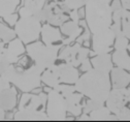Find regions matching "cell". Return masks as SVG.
<instances>
[{
  "mask_svg": "<svg viewBox=\"0 0 130 122\" xmlns=\"http://www.w3.org/2000/svg\"><path fill=\"white\" fill-rule=\"evenodd\" d=\"M74 87L84 96L104 103L111 90L109 73L93 67L85 72L83 76H79Z\"/></svg>",
  "mask_w": 130,
  "mask_h": 122,
  "instance_id": "obj_1",
  "label": "cell"
},
{
  "mask_svg": "<svg viewBox=\"0 0 130 122\" xmlns=\"http://www.w3.org/2000/svg\"><path fill=\"white\" fill-rule=\"evenodd\" d=\"M85 21L91 33H96L112 24V9L110 4L102 0H87L85 5Z\"/></svg>",
  "mask_w": 130,
  "mask_h": 122,
  "instance_id": "obj_2",
  "label": "cell"
},
{
  "mask_svg": "<svg viewBox=\"0 0 130 122\" xmlns=\"http://www.w3.org/2000/svg\"><path fill=\"white\" fill-rule=\"evenodd\" d=\"M61 47L62 44L45 45L44 43L36 40L27 45L26 52L35 64L45 69L56 63Z\"/></svg>",
  "mask_w": 130,
  "mask_h": 122,
  "instance_id": "obj_3",
  "label": "cell"
},
{
  "mask_svg": "<svg viewBox=\"0 0 130 122\" xmlns=\"http://www.w3.org/2000/svg\"><path fill=\"white\" fill-rule=\"evenodd\" d=\"M44 68L33 63L26 67L15 66V72L11 84L22 92H31L41 84V74Z\"/></svg>",
  "mask_w": 130,
  "mask_h": 122,
  "instance_id": "obj_4",
  "label": "cell"
},
{
  "mask_svg": "<svg viewBox=\"0 0 130 122\" xmlns=\"http://www.w3.org/2000/svg\"><path fill=\"white\" fill-rule=\"evenodd\" d=\"M13 27L17 36L24 44L28 45L38 39L42 25L37 16H26L21 17Z\"/></svg>",
  "mask_w": 130,
  "mask_h": 122,
  "instance_id": "obj_5",
  "label": "cell"
},
{
  "mask_svg": "<svg viewBox=\"0 0 130 122\" xmlns=\"http://www.w3.org/2000/svg\"><path fill=\"white\" fill-rule=\"evenodd\" d=\"M105 106L118 117V120H130V104L126 88H112L105 100Z\"/></svg>",
  "mask_w": 130,
  "mask_h": 122,
  "instance_id": "obj_6",
  "label": "cell"
},
{
  "mask_svg": "<svg viewBox=\"0 0 130 122\" xmlns=\"http://www.w3.org/2000/svg\"><path fill=\"white\" fill-rule=\"evenodd\" d=\"M69 9L60 0H46L39 15L41 22H45L54 26H61L69 19Z\"/></svg>",
  "mask_w": 130,
  "mask_h": 122,
  "instance_id": "obj_7",
  "label": "cell"
},
{
  "mask_svg": "<svg viewBox=\"0 0 130 122\" xmlns=\"http://www.w3.org/2000/svg\"><path fill=\"white\" fill-rule=\"evenodd\" d=\"M47 92L46 100V115L48 120H66V100L58 90L55 88L44 89Z\"/></svg>",
  "mask_w": 130,
  "mask_h": 122,
  "instance_id": "obj_8",
  "label": "cell"
},
{
  "mask_svg": "<svg viewBox=\"0 0 130 122\" xmlns=\"http://www.w3.org/2000/svg\"><path fill=\"white\" fill-rule=\"evenodd\" d=\"M90 55V50L86 47H83L80 44L75 43L72 46H66L58 55V59L63 60L67 63L72 64L77 67L82 64Z\"/></svg>",
  "mask_w": 130,
  "mask_h": 122,
  "instance_id": "obj_9",
  "label": "cell"
},
{
  "mask_svg": "<svg viewBox=\"0 0 130 122\" xmlns=\"http://www.w3.org/2000/svg\"><path fill=\"white\" fill-rule=\"evenodd\" d=\"M116 35L110 28L93 33L92 35V49L94 55L109 53L115 43Z\"/></svg>",
  "mask_w": 130,
  "mask_h": 122,
  "instance_id": "obj_10",
  "label": "cell"
},
{
  "mask_svg": "<svg viewBox=\"0 0 130 122\" xmlns=\"http://www.w3.org/2000/svg\"><path fill=\"white\" fill-rule=\"evenodd\" d=\"M46 100H47V94L43 92H40L38 94L24 92L21 95V98L19 101V110L29 111V112L44 111Z\"/></svg>",
  "mask_w": 130,
  "mask_h": 122,
  "instance_id": "obj_11",
  "label": "cell"
},
{
  "mask_svg": "<svg viewBox=\"0 0 130 122\" xmlns=\"http://www.w3.org/2000/svg\"><path fill=\"white\" fill-rule=\"evenodd\" d=\"M54 68L56 69V73L58 75V78L60 80V83L65 84H75V82L79 78L78 71L75 66H73L70 63L67 62H61V63H55Z\"/></svg>",
  "mask_w": 130,
  "mask_h": 122,
  "instance_id": "obj_12",
  "label": "cell"
},
{
  "mask_svg": "<svg viewBox=\"0 0 130 122\" xmlns=\"http://www.w3.org/2000/svg\"><path fill=\"white\" fill-rule=\"evenodd\" d=\"M60 30H61V33L66 36V38L62 40V45L67 46V45L73 43L74 40H76V38L82 34L83 27H80L79 22L70 20V21L64 22L60 26Z\"/></svg>",
  "mask_w": 130,
  "mask_h": 122,
  "instance_id": "obj_13",
  "label": "cell"
},
{
  "mask_svg": "<svg viewBox=\"0 0 130 122\" xmlns=\"http://www.w3.org/2000/svg\"><path fill=\"white\" fill-rule=\"evenodd\" d=\"M40 35H41L42 43H44L45 45H57L59 43L62 44V40H63L61 30L57 28V26L51 25L48 23H45L42 25Z\"/></svg>",
  "mask_w": 130,
  "mask_h": 122,
  "instance_id": "obj_14",
  "label": "cell"
},
{
  "mask_svg": "<svg viewBox=\"0 0 130 122\" xmlns=\"http://www.w3.org/2000/svg\"><path fill=\"white\" fill-rule=\"evenodd\" d=\"M84 95L77 91L71 93L70 95L65 97L66 100V109L67 112H69L71 115L78 117L83 113V109L85 106V101L83 100Z\"/></svg>",
  "mask_w": 130,
  "mask_h": 122,
  "instance_id": "obj_15",
  "label": "cell"
},
{
  "mask_svg": "<svg viewBox=\"0 0 130 122\" xmlns=\"http://www.w3.org/2000/svg\"><path fill=\"white\" fill-rule=\"evenodd\" d=\"M17 90L11 86L0 90V108L4 111L12 110L17 104Z\"/></svg>",
  "mask_w": 130,
  "mask_h": 122,
  "instance_id": "obj_16",
  "label": "cell"
},
{
  "mask_svg": "<svg viewBox=\"0 0 130 122\" xmlns=\"http://www.w3.org/2000/svg\"><path fill=\"white\" fill-rule=\"evenodd\" d=\"M110 79L112 88H126L130 85V74L126 69L120 67H112L110 71Z\"/></svg>",
  "mask_w": 130,
  "mask_h": 122,
  "instance_id": "obj_17",
  "label": "cell"
},
{
  "mask_svg": "<svg viewBox=\"0 0 130 122\" xmlns=\"http://www.w3.org/2000/svg\"><path fill=\"white\" fill-rule=\"evenodd\" d=\"M46 2V0H24V5L19 9L20 17L37 16L39 15Z\"/></svg>",
  "mask_w": 130,
  "mask_h": 122,
  "instance_id": "obj_18",
  "label": "cell"
},
{
  "mask_svg": "<svg viewBox=\"0 0 130 122\" xmlns=\"http://www.w3.org/2000/svg\"><path fill=\"white\" fill-rule=\"evenodd\" d=\"M92 66L96 69H100V71L110 73V71L113 67V62L111 59V55L109 53L104 54H97L91 59Z\"/></svg>",
  "mask_w": 130,
  "mask_h": 122,
  "instance_id": "obj_19",
  "label": "cell"
},
{
  "mask_svg": "<svg viewBox=\"0 0 130 122\" xmlns=\"http://www.w3.org/2000/svg\"><path fill=\"white\" fill-rule=\"evenodd\" d=\"M90 120L94 121H107V120H118V117L112 114L106 106H101L89 113Z\"/></svg>",
  "mask_w": 130,
  "mask_h": 122,
  "instance_id": "obj_20",
  "label": "cell"
},
{
  "mask_svg": "<svg viewBox=\"0 0 130 122\" xmlns=\"http://www.w3.org/2000/svg\"><path fill=\"white\" fill-rule=\"evenodd\" d=\"M111 59L116 66L130 71V55L126 50H116L111 55Z\"/></svg>",
  "mask_w": 130,
  "mask_h": 122,
  "instance_id": "obj_21",
  "label": "cell"
},
{
  "mask_svg": "<svg viewBox=\"0 0 130 122\" xmlns=\"http://www.w3.org/2000/svg\"><path fill=\"white\" fill-rule=\"evenodd\" d=\"M13 119L17 121L29 120V121H36V120H48V117L44 111L40 112H29V111H18L14 114Z\"/></svg>",
  "mask_w": 130,
  "mask_h": 122,
  "instance_id": "obj_22",
  "label": "cell"
},
{
  "mask_svg": "<svg viewBox=\"0 0 130 122\" xmlns=\"http://www.w3.org/2000/svg\"><path fill=\"white\" fill-rule=\"evenodd\" d=\"M41 82L46 85L47 87H51V88H55L57 87L60 83V80L58 78V75L56 73V69L54 68V66H50L45 68L41 74Z\"/></svg>",
  "mask_w": 130,
  "mask_h": 122,
  "instance_id": "obj_23",
  "label": "cell"
},
{
  "mask_svg": "<svg viewBox=\"0 0 130 122\" xmlns=\"http://www.w3.org/2000/svg\"><path fill=\"white\" fill-rule=\"evenodd\" d=\"M8 53L15 57H20L26 52V48L24 46V43L19 38V37H14L12 40H10L5 48Z\"/></svg>",
  "mask_w": 130,
  "mask_h": 122,
  "instance_id": "obj_24",
  "label": "cell"
},
{
  "mask_svg": "<svg viewBox=\"0 0 130 122\" xmlns=\"http://www.w3.org/2000/svg\"><path fill=\"white\" fill-rule=\"evenodd\" d=\"M21 0H0V16L1 18L14 12Z\"/></svg>",
  "mask_w": 130,
  "mask_h": 122,
  "instance_id": "obj_25",
  "label": "cell"
},
{
  "mask_svg": "<svg viewBox=\"0 0 130 122\" xmlns=\"http://www.w3.org/2000/svg\"><path fill=\"white\" fill-rule=\"evenodd\" d=\"M121 30L123 35L130 39V10L124 7L121 9Z\"/></svg>",
  "mask_w": 130,
  "mask_h": 122,
  "instance_id": "obj_26",
  "label": "cell"
},
{
  "mask_svg": "<svg viewBox=\"0 0 130 122\" xmlns=\"http://www.w3.org/2000/svg\"><path fill=\"white\" fill-rule=\"evenodd\" d=\"M15 36H17V34L14 32V29H11L3 23H0V40L4 44H8Z\"/></svg>",
  "mask_w": 130,
  "mask_h": 122,
  "instance_id": "obj_27",
  "label": "cell"
},
{
  "mask_svg": "<svg viewBox=\"0 0 130 122\" xmlns=\"http://www.w3.org/2000/svg\"><path fill=\"white\" fill-rule=\"evenodd\" d=\"M55 89L56 90H58L63 96H68V95H70L71 93H73V92H75L76 90H75V87H74V85L73 84H65V83H61V84H59L57 87H55Z\"/></svg>",
  "mask_w": 130,
  "mask_h": 122,
  "instance_id": "obj_28",
  "label": "cell"
},
{
  "mask_svg": "<svg viewBox=\"0 0 130 122\" xmlns=\"http://www.w3.org/2000/svg\"><path fill=\"white\" fill-rule=\"evenodd\" d=\"M63 2L69 10H71V9H79L84 7L86 5L87 0H63Z\"/></svg>",
  "mask_w": 130,
  "mask_h": 122,
  "instance_id": "obj_29",
  "label": "cell"
},
{
  "mask_svg": "<svg viewBox=\"0 0 130 122\" xmlns=\"http://www.w3.org/2000/svg\"><path fill=\"white\" fill-rule=\"evenodd\" d=\"M129 45V39L124 36V35H120V36H116L115 38V43H113V47L116 50H127Z\"/></svg>",
  "mask_w": 130,
  "mask_h": 122,
  "instance_id": "obj_30",
  "label": "cell"
},
{
  "mask_svg": "<svg viewBox=\"0 0 130 122\" xmlns=\"http://www.w3.org/2000/svg\"><path fill=\"white\" fill-rule=\"evenodd\" d=\"M103 102H100V101H97V100H94V99H88L87 101H85V106H84V113H87L89 114L91 111L97 109V108H99L101 106H103Z\"/></svg>",
  "mask_w": 130,
  "mask_h": 122,
  "instance_id": "obj_31",
  "label": "cell"
},
{
  "mask_svg": "<svg viewBox=\"0 0 130 122\" xmlns=\"http://www.w3.org/2000/svg\"><path fill=\"white\" fill-rule=\"evenodd\" d=\"M9 26H14L15 25V23H17V21L19 20L18 19V15H15V13H10V15H8V16H6V17H4V18H2Z\"/></svg>",
  "mask_w": 130,
  "mask_h": 122,
  "instance_id": "obj_32",
  "label": "cell"
},
{
  "mask_svg": "<svg viewBox=\"0 0 130 122\" xmlns=\"http://www.w3.org/2000/svg\"><path fill=\"white\" fill-rule=\"evenodd\" d=\"M79 66H80V71H83L84 73H85V72L90 71L91 68H93L92 63H91V60H89L88 58H87L86 60H84V61L82 62V64H80Z\"/></svg>",
  "mask_w": 130,
  "mask_h": 122,
  "instance_id": "obj_33",
  "label": "cell"
},
{
  "mask_svg": "<svg viewBox=\"0 0 130 122\" xmlns=\"http://www.w3.org/2000/svg\"><path fill=\"white\" fill-rule=\"evenodd\" d=\"M69 16V19H71L72 21H75V22H79V13H78V9H71L68 13Z\"/></svg>",
  "mask_w": 130,
  "mask_h": 122,
  "instance_id": "obj_34",
  "label": "cell"
},
{
  "mask_svg": "<svg viewBox=\"0 0 130 122\" xmlns=\"http://www.w3.org/2000/svg\"><path fill=\"white\" fill-rule=\"evenodd\" d=\"M10 86V83L7 82L6 80H4L1 76H0V90H2L4 88H7V87Z\"/></svg>",
  "mask_w": 130,
  "mask_h": 122,
  "instance_id": "obj_35",
  "label": "cell"
},
{
  "mask_svg": "<svg viewBox=\"0 0 130 122\" xmlns=\"http://www.w3.org/2000/svg\"><path fill=\"white\" fill-rule=\"evenodd\" d=\"M120 2L125 9L130 10V0H120Z\"/></svg>",
  "mask_w": 130,
  "mask_h": 122,
  "instance_id": "obj_36",
  "label": "cell"
},
{
  "mask_svg": "<svg viewBox=\"0 0 130 122\" xmlns=\"http://www.w3.org/2000/svg\"><path fill=\"white\" fill-rule=\"evenodd\" d=\"M77 119L78 120H90V116H89V114L84 113V114H80Z\"/></svg>",
  "mask_w": 130,
  "mask_h": 122,
  "instance_id": "obj_37",
  "label": "cell"
},
{
  "mask_svg": "<svg viewBox=\"0 0 130 122\" xmlns=\"http://www.w3.org/2000/svg\"><path fill=\"white\" fill-rule=\"evenodd\" d=\"M4 119H5V112H4L3 109L0 108V121H1V120H4Z\"/></svg>",
  "mask_w": 130,
  "mask_h": 122,
  "instance_id": "obj_38",
  "label": "cell"
},
{
  "mask_svg": "<svg viewBox=\"0 0 130 122\" xmlns=\"http://www.w3.org/2000/svg\"><path fill=\"white\" fill-rule=\"evenodd\" d=\"M4 49H5V47H4V43H3V42H0V56L3 54Z\"/></svg>",
  "mask_w": 130,
  "mask_h": 122,
  "instance_id": "obj_39",
  "label": "cell"
},
{
  "mask_svg": "<svg viewBox=\"0 0 130 122\" xmlns=\"http://www.w3.org/2000/svg\"><path fill=\"white\" fill-rule=\"evenodd\" d=\"M127 92H128V99H129V104H130V85L127 88Z\"/></svg>",
  "mask_w": 130,
  "mask_h": 122,
  "instance_id": "obj_40",
  "label": "cell"
},
{
  "mask_svg": "<svg viewBox=\"0 0 130 122\" xmlns=\"http://www.w3.org/2000/svg\"><path fill=\"white\" fill-rule=\"evenodd\" d=\"M102 1H105V2H107V3H111V1H112V0H102Z\"/></svg>",
  "mask_w": 130,
  "mask_h": 122,
  "instance_id": "obj_41",
  "label": "cell"
},
{
  "mask_svg": "<svg viewBox=\"0 0 130 122\" xmlns=\"http://www.w3.org/2000/svg\"><path fill=\"white\" fill-rule=\"evenodd\" d=\"M127 49H128V51L130 52V43H129V45H128V48H127Z\"/></svg>",
  "mask_w": 130,
  "mask_h": 122,
  "instance_id": "obj_42",
  "label": "cell"
},
{
  "mask_svg": "<svg viewBox=\"0 0 130 122\" xmlns=\"http://www.w3.org/2000/svg\"><path fill=\"white\" fill-rule=\"evenodd\" d=\"M0 18H1V16H0Z\"/></svg>",
  "mask_w": 130,
  "mask_h": 122,
  "instance_id": "obj_43",
  "label": "cell"
}]
</instances>
